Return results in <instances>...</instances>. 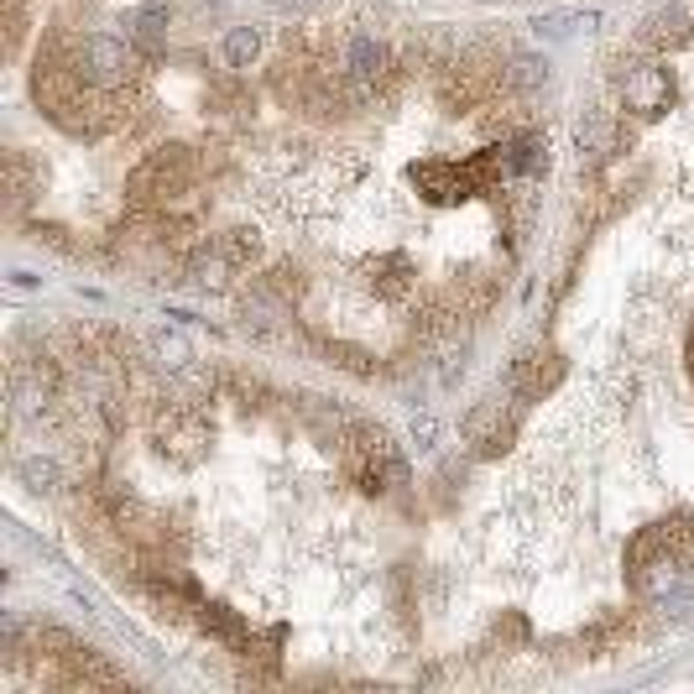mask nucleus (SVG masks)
Masks as SVG:
<instances>
[{"label": "nucleus", "mask_w": 694, "mask_h": 694, "mask_svg": "<svg viewBox=\"0 0 694 694\" xmlns=\"http://www.w3.org/2000/svg\"><path fill=\"white\" fill-rule=\"evenodd\" d=\"M199 152L189 146H163V152H146L142 163L125 178V204L131 210H168L172 199H183L199 178Z\"/></svg>", "instance_id": "f257e3e1"}, {"label": "nucleus", "mask_w": 694, "mask_h": 694, "mask_svg": "<svg viewBox=\"0 0 694 694\" xmlns=\"http://www.w3.org/2000/svg\"><path fill=\"white\" fill-rule=\"evenodd\" d=\"M73 69L95 89H125L136 79V48L110 37V32H89L84 43H73Z\"/></svg>", "instance_id": "f03ea898"}, {"label": "nucleus", "mask_w": 694, "mask_h": 694, "mask_svg": "<svg viewBox=\"0 0 694 694\" xmlns=\"http://www.w3.org/2000/svg\"><path fill=\"white\" fill-rule=\"evenodd\" d=\"M152 439H157V450L172 459H199L204 450V439H210V418L199 412L193 403H163L152 412Z\"/></svg>", "instance_id": "7ed1b4c3"}, {"label": "nucleus", "mask_w": 694, "mask_h": 694, "mask_svg": "<svg viewBox=\"0 0 694 694\" xmlns=\"http://www.w3.org/2000/svg\"><path fill=\"white\" fill-rule=\"evenodd\" d=\"M617 89H622V110L658 116V110H669L673 79L663 63H626V69H617Z\"/></svg>", "instance_id": "20e7f679"}, {"label": "nucleus", "mask_w": 694, "mask_h": 694, "mask_svg": "<svg viewBox=\"0 0 694 694\" xmlns=\"http://www.w3.org/2000/svg\"><path fill=\"white\" fill-rule=\"evenodd\" d=\"M559 376H564V360L553 356V350H543V345H533V350H523V356L512 360V376H506V386H512L523 403H543Z\"/></svg>", "instance_id": "39448f33"}, {"label": "nucleus", "mask_w": 694, "mask_h": 694, "mask_svg": "<svg viewBox=\"0 0 694 694\" xmlns=\"http://www.w3.org/2000/svg\"><path fill=\"white\" fill-rule=\"evenodd\" d=\"M617 152V120H611V110H600V105H590L585 116L575 120V157L579 168L596 172L606 157Z\"/></svg>", "instance_id": "423d86ee"}, {"label": "nucleus", "mask_w": 694, "mask_h": 694, "mask_svg": "<svg viewBox=\"0 0 694 694\" xmlns=\"http://www.w3.org/2000/svg\"><path fill=\"white\" fill-rule=\"evenodd\" d=\"M684 32H690V11H684V5H663V11L647 22L643 43L653 52H663V48H673V43H684Z\"/></svg>", "instance_id": "0eeeda50"}, {"label": "nucleus", "mask_w": 694, "mask_h": 694, "mask_svg": "<svg viewBox=\"0 0 694 694\" xmlns=\"http://www.w3.org/2000/svg\"><path fill=\"white\" fill-rule=\"evenodd\" d=\"M163 22H168V5L163 0H152L142 16H136V52H142L146 63L163 58Z\"/></svg>", "instance_id": "6e6552de"}, {"label": "nucleus", "mask_w": 694, "mask_h": 694, "mask_svg": "<svg viewBox=\"0 0 694 694\" xmlns=\"http://www.w3.org/2000/svg\"><path fill=\"white\" fill-rule=\"evenodd\" d=\"M219 52H225V69H251L262 58V32L256 26H230Z\"/></svg>", "instance_id": "1a4fd4ad"}, {"label": "nucleus", "mask_w": 694, "mask_h": 694, "mask_svg": "<svg viewBox=\"0 0 694 694\" xmlns=\"http://www.w3.org/2000/svg\"><path fill=\"white\" fill-rule=\"evenodd\" d=\"M152 360H157V366H168V371H189L193 350H189V339L178 335V330H157V335H152Z\"/></svg>", "instance_id": "9d476101"}, {"label": "nucleus", "mask_w": 694, "mask_h": 694, "mask_svg": "<svg viewBox=\"0 0 694 694\" xmlns=\"http://www.w3.org/2000/svg\"><path fill=\"white\" fill-rule=\"evenodd\" d=\"M16 476H22L32 491H58V486H63V465L48 455H26L22 465H16Z\"/></svg>", "instance_id": "9b49d317"}, {"label": "nucleus", "mask_w": 694, "mask_h": 694, "mask_svg": "<svg viewBox=\"0 0 694 694\" xmlns=\"http://www.w3.org/2000/svg\"><path fill=\"white\" fill-rule=\"evenodd\" d=\"M219 246L230 251V262H236V266L262 262V236H256L251 225H236V230H225V236H219Z\"/></svg>", "instance_id": "f8f14e48"}, {"label": "nucleus", "mask_w": 694, "mask_h": 694, "mask_svg": "<svg viewBox=\"0 0 694 694\" xmlns=\"http://www.w3.org/2000/svg\"><path fill=\"white\" fill-rule=\"evenodd\" d=\"M543 79H549V69H543L538 58H523V52H517V58H512V69H506V84H512V95H527V89H538Z\"/></svg>", "instance_id": "ddd939ff"}, {"label": "nucleus", "mask_w": 694, "mask_h": 694, "mask_svg": "<svg viewBox=\"0 0 694 694\" xmlns=\"http://www.w3.org/2000/svg\"><path fill=\"white\" fill-rule=\"evenodd\" d=\"M5 178H11V210H22L26 199H32V178H37L22 152H11V157H5Z\"/></svg>", "instance_id": "4468645a"}, {"label": "nucleus", "mask_w": 694, "mask_h": 694, "mask_svg": "<svg viewBox=\"0 0 694 694\" xmlns=\"http://www.w3.org/2000/svg\"><path fill=\"white\" fill-rule=\"evenodd\" d=\"M626 632H632L626 617H606V622H596L590 632H579V647H617V643H626Z\"/></svg>", "instance_id": "2eb2a0df"}, {"label": "nucleus", "mask_w": 694, "mask_h": 694, "mask_svg": "<svg viewBox=\"0 0 694 694\" xmlns=\"http://www.w3.org/2000/svg\"><path fill=\"white\" fill-rule=\"evenodd\" d=\"M407 433H412V444H418V450H439V418H433L429 407H423V412H412Z\"/></svg>", "instance_id": "dca6fc26"}]
</instances>
